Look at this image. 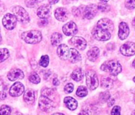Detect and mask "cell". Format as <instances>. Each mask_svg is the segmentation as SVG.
<instances>
[{"label": "cell", "mask_w": 135, "mask_h": 115, "mask_svg": "<svg viewBox=\"0 0 135 115\" xmlns=\"http://www.w3.org/2000/svg\"><path fill=\"white\" fill-rule=\"evenodd\" d=\"M101 69L113 76H117L122 71V67L120 63L117 60H109L103 63Z\"/></svg>", "instance_id": "6da1fadb"}, {"label": "cell", "mask_w": 135, "mask_h": 115, "mask_svg": "<svg viewBox=\"0 0 135 115\" xmlns=\"http://www.w3.org/2000/svg\"><path fill=\"white\" fill-rule=\"evenodd\" d=\"M42 33L38 31L32 30L23 33L21 34V38L28 44H37L42 40Z\"/></svg>", "instance_id": "7a4b0ae2"}, {"label": "cell", "mask_w": 135, "mask_h": 115, "mask_svg": "<svg viewBox=\"0 0 135 115\" xmlns=\"http://www.w3.org/2000/svg\"><path fill=\"white\" fill-rule=\"evenodd\" d=\"M12 12L16 17L17 20L23 24L28 23L30 21L28 14L24 8L21 6H15L13 8Z\"/></svg>", "instance_id": "3957f363"}, {"label": "cell", "mask_w": 135, "mask_h": 115, "mask_svg": "<svg viewBox=\"0 0 135 115\" xmlns=\"http://www.w3.org/2000/svg\"><path fill=\"white\" fill-rule=\"evenodd\" d=\"M92 34L96 40L100 41H108L111 37V33L109 31L97 27L93 28Z\"/></svg>", "instance_id": "277c9868"}, {"label": "cell", "mask_w": 135, "mask_h": 115, "mask_svg": "<svg viewBox=\"0 0 135 115\" xmlns=\"http://www.w3.org/2000/svg\"><path fill=\"white\" fill-rule=\"evenodd\" d=\"M86 83L90 90H94L98 87L99 80L97 74L93 70H89L86 73Z\"/></svg>", "instance_id": "5b68a950"}, {"label": "cell", "mask_w": 135, "mask_h": 115, "mask_svg": "<svg viewBox=\"0 0 135 115\" xmlns=\"http://www.w3.org/2000/svg\"><path fill=\"white\" fill-rule=\"evenodd\" d=\"M40 108L44 112H49L52 108L56 107V103L52 99L45 96H41L38 101Z\"/></svg>", "instance_id": "8992f818"}, {"label": "cell", "mask_w": 135, "mask_h": 115, "mask_svg": "<svg viewBox=\"0 0 135 115\" xmlns=\"http://www.w3.org/2000/svg\"><path fill=\"white\" fill-rule=\"evenodd\" d=\"M17 21V20L15 15L11 13H7L3 17L2 22H3V26L6 29L13 30L16 26Z\"/></svg>", "instance_id": "52a82bcc"}, {"label": "cell", "mask_w": 135, "mask_h": 115, "mask_svg": "<svg viewBox=\"0 0 135 115\" xmlns=\"http://www.w3.org/2000/svg\"><path fill=\"white\" fill-rule=\"evenodd\" d=\"M120 51L125 56H131L135 54V43L127 42L120 46Z\"/></svg>", "instance_id": "ba28073f"}, {"label": "cell", "mask_w": 135, "mask_h": 115, "mask_svg": "<svg viewBox=\"0 0 135 115\" xmlns=\"http://www.w3.org/2000/svg\"><path fill=\"white\" fill-rule=\"evenodd\" d=\"M97 11H98L97 6L91 4L84 8L83 15H84V17L86 18L87 19H91L95 17L96 14L97 13Z\"/></svg>", "instance_id": "9c48e42d"}, {"label": "cell", "mask_w": 135, "mask_h": 115, "mask_svg": "<svg viewBox=\"0 0 135 115\" xmlns=\"http://www.w3.org/2000/svg\"><path fill=\"white\" fill-rule=\"evenodd\" d=\"M62 31L66 36H74L78 33L77 25L72 21L68 22L63 26Z\"/></svg>", "instance_id": "30bf717a"}, {"label": "cell", "mask_w": 135, "mask_h": 115, "mask_svg": "<svg viewBox=\"0 0 135 115\" xmlns=\"http://www.w3.org/2000/svg\"><path fill=\"white\" fill-rule=\"evenodd\" d=\"M25 87L20 82H16L9 89V94L12 97H19L23 93Z\"/></svg>", "instance_id": "8fae6325"}, {"label": "cell", "mask_w": 135, "mask_h": 115, "mask_svg": "<svg viewBox=\"0 0 135 115\" xmlns=\"http://www.w3.org/2000/svg\"><path fill=\"white\" fill-rule=\"evenodd\" d=\"M37 13L38 17L41 19H48L51 14V7L50 5H42L38 7Z\"/></svg>", "instance_id": "7c38bea8"}, {"label": "cell", "mask_w": 135, "mask_h": 115, "mask_svg": "<svg viewBox=\"0 0 135 115\" xmlns=\"http://www.w3.org/2000/svg\"><path fill=\"white\" fill-rule=\"evenodd\" d=\"M97 27L99 28H104L105 30L108 31L110 33H112L114 30V24L113 22L110 19L107 18H103L101 19L97 22Z\"/></svg>", "instance_id": "4fadbf2b"}, {"label": "cell", "mask_w": 135, "mask_h": 115, "mask_svg": "<svg viewBox=\"0 0 135 115\" xmlns=\"http://www.w3.org/2000/svg\"><path fill=\"white\" fill-rule=\"evenodd\" d=\"M70 42L73 46L79 50H83L86 48L87 42L81 37H73L70 40Z\"/></svg>", "instance_id": "5bb4252c"}, {"label": "cell", "mask_w": 135, "mask_h": 115, "mask_svg": "<svg viewBox=\"0 0 135 115\" xmlns=\"http://www.w3.org/2000/svg\"><path fill=\"white\" fill-rule=\"evenodd\" d=\"M54 15L57 20L60 21H66L69 17V13L68 11L66 8H63V7H59L56 9L55 13H54Z\"/></svg>", "instance_id": "9a60e30c"}, {"label": "cell", "mask_w": 135, "mask_h": 115, "mask_svg": "<svg viewBox=\"0 0 135 115\" xmlns=\"http://www.w3.org/2000/svg\"><path fill=\"white\" fill-rule=\"evenodd\" d=\"M70 54V49L68 46L66 44H60L57 48V54L59 58L62 60H67L68 59Z\"/></svg>", "instance_id": "2e32d148"}, {"label": "cell", "mask_w": 135, "mask_h": 115, "mask_svg": "<svg viewBox=\"0 0 135 115\" xmlns=\"http://www.w3.org/2000/svg\"><path fill=\"white\" fill-rule=\"evenodd\" d=\"M24 77V73L19 69H12L7 74V78L11 81L17 79H22Z\"/></svg>", "instance_id": "e0dca14e"}, {"label": "cell", "mask_w": 135, "mask_h": 115, "mask_svg": "<svg viewBox=\"0 0 135 115\" xmlns=\"http://www.w3.org/2000/svg\"><path fill=\"white\" fill-rule=\"evenodd\" d=\"M129 34V28L125 22H121L119 24V37L120 39L124 40L128 37Z\"/></svg>", "instance_id": "ac0fdd59"}, {"label": "cell", "mask_w": 135, "mask_h": 115, "mask_svg": "<svg viewBox=\"0 0 135 115\" xmlns=\"http://www.w3.org/2000/svg\"><path fill=\"white\" fill-rule=\"evenodd\" d=\"M25 101L27 103L32 104L35 101V92L32 89H27L25 92L24 97H23Z\"/></svg>", "instance_id": "d6986e66"}, {"label": "cell", "mask_w": 135, "mask_h": 115, "mask_svg": "<svg viewBox=\"0 0 135 115\" xmlns=\"http://www.w3.org/2000/svg\"><path fill=\"white\" fill-rule=\"evenodd\" d=\"M64 101V104L66 107L71 111H74L77 108L78 102L74 98L71 97H67L65 98Z\"/></svg>", "instance_id": "ffe728a7"}, {"label": "cell", "mask_w": 135, "mask_h": 115, "mask_svg": "<svg viewBox=\"0 0 135 115\" xmlns=\"http://www.w3.org/2000/svg\"><path fill=\"white\" fill-rule=\"evenodd\" d=\"M68 59L72 63H76L81 60V56L78 50L74 48L70 49V54Z\"/></svg>", "instance_id": "44dd1931"}, {"label": "cell", "mask_w": 135, "mask_h": 115, "mask_svg": "<svg viewBox=\"0 0 135 115\" xmlns=\"http://www.w3.org/2000/svg\"><path fill=\"white\" fill-rule=\"evenodd\" d=\"M88 58L90 61L94 62L98 58L99 56V49L97 47H93L87 53Z\"/></svg>", "instance_id": "7402d4cb"}, {"label": "cell", "mask_w": 135, "mask_h": 115, "mask_svg": "<svg viewBox=\"0 0 135 115\" xmlns=\"http://www.w3.org/2000/svg\"><path fill=\"white\" fill-rule=\"evenodd\" d=\"M101 87L105 89H110L113 86V81L109 77H103L101 79Z\"/></svg>", "instance_id": "603a6c76"}, {"label": "cell", "mask_w": 135, "mask_h": 115, "mask_svg": "<svg viewBox=\"0 0 135 115\" xmlns=\"http://www.w3.org/2000/svg\"><path fill=\"white\" fill-rule=\"evenodd\" d=\"M71 77L76 81H81L84 77V73H83L81 68H77V69H74L71 75Z\"/></svg>", "instance_id": "cb8c5ba5"}, {"label": "cell", "mask_w": 135, "mask_h": 115, "mask_svg": "<svg viewBox=\"0 0 135 115\" xmlns=\"http://www.w3.org/2000/svg\"><path fill=\"white\" fill-rule=\"evenodd\" d=\"M51 43L54 46H58L62 41V34L58 33H54L51 36Z\"/></svg>", "instance_id": "d4e9b609"}, {"label": "cell", "mask_w": 135, "mask_h": 115, "mask_svg": "<svg viewBox=\"0 0 135 115\" xmlns=\"http://www.w3.org/2000/svg\"><path fill=\"white\" fill-rule=\"evenodd\" d=\"M42 96L46 97L49 98V99H52L54 101V99L55 98V92L52 89L50 88H45L42 90V93H41Z\"/></svg>", "instance_id": "484cf974"}, {"label": "cell", "mask_w": 135, "mask_h": 115, "mask_svg": "<svg viewBox=\"0 0 135 115\" xmlns=\"http://www.w3.org/2000/svg\"><path fill=\"white\" fill-rule=\"evenodd\" d=\"M9 56V52L7 48L0 49V63L7 60Z\"/></svg>", "instance_id": "4316f807"}, {"label": "cell", "mask_w": 135, "mask_h": 115, "mask_svg": "<svg viewBox=\"0 0 135 115\" xmlns=\"http://www.w3.org/2000/svg\"><path fill=\"white\" fill-rule=\"evenodd\" d=\"M28 80H29L31 82H32V83L35 84H38L39 83L40 81H41V78L38 76V75L35 72H32L30 74L29 77H28Z\"/></svg>", "instance_id": "83f0119b"}, {"label": "cell", "mask_w": 135, "mask_h": 115, "mask_svg": "<svg viewBox=\"0 0 135 115\" xmlns=\"http://www.w3.org/2000/svg\"><path fill=\"white\" fill-rule=\"evenodd\" d=\"M88 93V89L84 86H80L78 88L77 91H76V95L80 97H84L86 96Z\"/></svg>", "instance_id": "f1b7e54d"}, {"label": "cell", "mask_w": 135, "mask_h": 115, "mask_svg": "<svg viewBox=\"0 0 135 115\" xmlns=\"http://www.w3.org/2000/svg\"><path fill=\"white\" fill-rule=\"evenodd\" d=\"M11 109L9 106L3 104L0 108V115H11Z\"/></svg>", "instance_id": "f546056e"}, {"label": "cell", "mask_w": 135, "mask_h": 115, "mask_svg": "<svg viewBox=\"0 0 135 115\" xmlns=\"http://www.w3.org/2000/svg\"><path fill=\"white\" fill-rule=\"evenodd\" d=\"M98 10H100L102 12H108L110 10V7L104 2H101L97 5Z\"/></svg>", "instance_id": "4dcf8cb0"}, {"label": "cell", "mask_w": 135, "mask_h": 115, "mask_svg": "<svg viewBox=\"0 0 135 115\" xmlns=\"http://www.w3.org/2000/svg\"><path fill=\"white\" fill-rule=\"evenodd\" d=\"M49 63V58L47 55H44L41 57V60H40V65L41 66L44 67V68H46L48 66Z\"/></svg>", "instance_id": "1f68e13d"}, {"label": "cell", "mask_w": 135, "mask_h": 115, "mask_svg": "<svg viewBox=\"0 0 135 115\" xmlns=\"http://www.w3.org/2000/svg\"><path fill=\"white\" fill-rule=\"evenodd\" d=\"M99 98L102 101L107 102L109 99L111 98V95L108 91H105V92L101 93L99 95Z\"/></svg>", "instance_id": "d6a6232c"}, {"label": "cell", "mask_w": 135, "mask_h": 115, "mask_svg": "<svg viewBox=\"0 0 135 115\" xmlns=\"http://www.w3.org/2000/svg\"><path fill=\"white\" fill-rule=\"evenodd\" d=\"M25 5L28 7H35L39 3L38 0H25Z\"/></svg>", "instance_id": "836d02e7"}, {"label": "cell", "mask_w": 135, "mask_h": 115, "mask_svg": "<svg viewBox=\"0 0 135 115\" xmlns=\"http://www.w3.org/2000/svg\"><path fill=\"white\" fill-rule=\"evenodd\" d=\"M125 6L128 9H132L135 8V0H126Z\"/></svg>", "instance_id": "e575fe53"}, {"label": "cell", "mask_w": 135, "mask_h": 115, "mask_svg": "<svg viewBox=\"0 0 135 115\" xmlns=\"http://www.w3.org/2000/svg\"><path fill=\"white\" fill-rule=\"evenodd\" d=\"M74 90V85L72 83H68L64 87V91L66 93H70Z\"/></svg>", "instance_id": "d590c367"}, {"label": "cell", "mask_w": 135, "mask_h": 115, "mask_svg": "<svg viewBox=\"0 0 135 115\" xmlns=\"http://www.w3.org/2000/svg\"><path fill=\"white\" fill-rule=\"evenodd\" d=\"M120 107L119 106H115L113 108L111 111V115H120Z\"/></svg>", "instance_id": "8d00e7d4"}, {"label": "cell", "mask_w": 135, "mask_h": 115, "mask_svg": "<svg viewBox=\"0 0 135 115\" xmlns=\"http://www.w3.org/2000/svg\"><path fill=\"white\" fill-rule=\"evenodd\" d=\"M83 11H81L80 8H77V7H74L72 9V13L75 15L76 17H79L80 16L81 13Z\"/></svg>", "instance_id": "74e56055"}, {"label": "cell", "mask_w": 135, "mask_h": 115, "mask_svg": "<svg viewBox=\"0 0 135 115\" xmlns=\"http://www.w3.org/2000/svg\"><path fill=\"white\" fill-rule=\"evenodd\" d=\"M38 23V25H39L40 27H45V26L47 25L48 23H49V21H48L46 19H42V20L39 21Z\"/></svg>", "instance_id": "f35d334b"}, {"label": "cell", "mask_w": 135, "mask_h": 115, "mask_svg": "<svg viewBox=\"0 0 135 115\" xmlns=\"http://www.w3.org/2000/svg\"><path fill=\"white\" fill-rule=\"evenodd\" d=\"M7 97V94L4 91H1L0 92V101L4 100Z\"/></svg>", "instance_id": "ab89813d"}, {"label": "cell", "mask_w": 135, "mask_h": 115, "mask_svg": "<svg viewBox=\"0 0 135 115\" xmlns=\"http://www.w3.org/2000/svg\"><path fill=\"white\" fill-rule=\"evenodd\" d=\"M52 83L53 85H55V86H58V85H60L59 80H58L57 78H54L52 81Z\"/></svg>", "instance_id": "60d3db41"}, {"label": "cell", "mask_w": 135, "mask_h": 115, "mask_svg": "<svg viewBox=\"0 0 135 115\" xmlns=\"http://www.w3.org/2000/svg\"><path fill=\"white\" fill-rule=\"evenodd\" d=\"M78 115H89V114H88V112H86L85 111H81Z\"/></svg>", "instance_id": "b9f144b4"}, {"label": "cell", "mask_w": 135, "mask_h": 115, "mask_svg": "<svg viewBox=\"0 0 135 115\" xmlns=\"http://www.w3.org/2000/svg\"><path fill=\"white\" fill-rule=\"evenodd\" d=\"M49 1L50 4H55V3H58L59 0H49Z\"/></svg>", "instance_id": "7bdbcfd3"}, {"label": "cell", "mask_w": 135, "mask_h": 115, "mask_svg": "<svg viewBox=\"0 0 135 115\" xmlns=\"http://www.w3.org/2000/svg\"><path fill=\"white\" fill-rule=\"evenodd\" d=\"M99 1H101V2H104V3H107V2H108L109 0H99Z\"/></svg>", "instance_id": "ee69618b"}, {"label": "cell", "mask_w": 135, "mask_h": 115, "mask_svg": "<svg viewBox=\"0 0 135 115\" xmlns=\"http://www.w3.org/2000/svg\"><path fill=\"white\" fill-rule=\"evenodd\" d=\"M52 115H64L62 113H55V114H53Z\"/></svg>", "instance_id": "f6af8a7d"}, {"label": "cell", "mask_w": 135, "mask_h": 115, "mask_svg": "<svg viewBox=\"0 0 135 115\" xmlns=\"http://www.w3.org/2000/svg\"><path fill=\"white\" fill-rule=\"evenodd\" d=\"M13 115H22V114L19 113V112H16V113H15V114H14Z\"/></svg>", "instance_id": "bcb514c9"}, {"label": "cell", "mask_w": 135, "mask_h": 115, "mask_svg": "<svg viewBox=\"0 0 135 115\" xmlns=\"http://www.w3.org/2000/svg\"><path fill=\"white\" fill-rule=\"evenodd\" d=\"M132 66H134V68H135V60H134V61H133V62H132Z\"/></svg>", "instance_id": "7dc6e473"}, {"label": "cell", "mask_w": 135, "mask_h": 115, "mask_svg": "<svg viewBox=\"0 0 135 115\" xmlns=\"http://www.w3.org/2000/svg\"><path fill=\"white\" fill-rule=\"evenodd\" d=\"M131 115H135V110L133 111V112H132V114H131Z\"/></svg>", "instance_id": "c3c4849f"}, {"label": "cell", "mask_w": 135, "mask_h": 115, "mask_svg": "<svg viewBox=\"0 0 135 115\" xmlns=\"http://www.w3.org/2000/svg\"><path fill=\"white\" fill-rule=\"evenodd\" d=\"M134 103H135V93H134Z\"/></svg>", "instance_id": "681fc988"}, {"label": "cell", "mask_w": 135, "mask_h": 115, "mask_svg": "<svg viewBox=\"0 0 135 115\" xmlns=\"http://www.w3.org/2000/svg\"><path fill=\"white\" fill-rule=\"evenodd\" d=\"M2 41V36H1V34H0V42Z\"/></svg>", "instance_id": "f907efd6"}, {"label": "cell", "mask_w": 135, "mask_h": 115, "mask_svg": "<svg viewBox=\"0 0 135 115\" xmlns=\"http://www.w3.org/2000/svg\"><path fill=\"white\" fill-rule=\"evenodd\" d=\"M133 81H134V82H135V77L133 78Z\"/></svg>", "instance_id": "816d5d0a"}, {"label": "cell", "mask_w": 135, "mask_h": 115, "mask_svg": "<svg viewBox=\"0 0 135 115\" xmlns=\"http://www.w3.org/2000/svg\"><path fill=\"white\" fill-rule=\"evenodd\" d=\"M0 85H1V82H0Z\"/></svg>", "instance_id": "f5cc1de1"}]
</instances>
